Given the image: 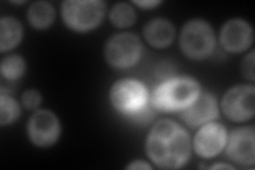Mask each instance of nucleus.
Masks as SVG:
<instances>
[{
  "mask_svg": "<svg viewBox=\"0 0 255 170\" xmlns=\"http://www.w3.org/2000/svg\"><path fill=\"white\" fill-rule=\"evenodd\" d=\"M146 151L149 159L158 168H182L190 156L189 135L175 121L159 120L147 137Z\"/></svg>",
  "mask_w": 255,
  "mask_h": 170,
  "instance_id": "obj_1",
  "label": "nucleus"
},
{
  "mask_svg": "<svg viewBox=\"0 0 255 170\" xmlns=\"http://www.w3.org/2000/svg\"><path fill=\"white\" fill-rule=\"evenodd\" d=\"M200 94V85L189 77H175L159 84L152 94L153 107L162 112L182 111Z\"/></svg>",
  "mask_w": 255,
  "mask_h": 170,
  "instance_id": "obj_2",
  "label": "nucleus"
},
{
  "mask_svg": "<svg viewBox=\"0 0 255 170\" xmlns=\"http://www.w3.org/2000/svg\"><path fill=\"white\" fill-rule=\"evenodd\" d=\"M106 3L99 0L74 1L62 3V17L65 25L77 32L90 31L99 26L105 17Z\"/></svg>",
  "mask_w": 255,
  "mask_h": 170,
  "instance_id": "obj_3",
  "label": "nucleus"
},
{
  "mask_svg": "<svg viewBox=\"0 0 255 170\" xmlns=\"http://www.w3.org/2000/svg\"><path fill=\"white\" fill-rule=\"evenodd\" d=\"M181 49L191 60L210 56L215 47V34L209 22L193 19L185 23L180 36Z\"/></svg>",
  "mask_w": 255,
  "mask_h": 170,
  "instance_id": "obj_4",
  "label": "nucleus"
},
{
  "mask_svg": "<svg viewBox=\"0 0 255 170\" xmlns=\"http://www.w3.org/2000/svg\"><path fill=\"white\" fill-rule=\"evenodd\" d=\"M110 100L118 112L134 116L145 110L148 92L146 86L137 80L122 79L112 86Z\"/></svg>",
  "mask_w": 255,
  "mask_h": 170,
  "instance_id": "obj_5",
  "label": "nucleus"
},
{
  "mask_svg": "<svg viewBox=\"0 0 255 170\" xmlns=\"http://www.w3.org/2000/svg\"><path fill=\"white\" fill-rule=\"evenodd\" d=\"M106 59L115 68H129L137 63L141 55V42L133 33H119L112 36L106 45Z\"/></svg>",
  "mask_w": 255,
  "mask_h": 170,
  "instance_id": "obj_6",
  "label": "nucleus"
},
{
  "mask_svg": "<svg viewBox=\"0 0 255 170\" xmlns=\"http://www.w3.org/2000/svg\"><path fill=\"white\" fill-rule=\"evenodd\" d=\"M255 87L253 85L234 86L225 94L221 107L225 115L233 121L249 120L254 116Z\"/></svg>",
  "mask_w": 255,
  "mask_h": 170,
  "instance_id": "obj_7",
  "label": "nucleus"
},
{
  "mask_svg": "<svg viewBox=\"0 0 255 170\" xmlns=\"http://www.w3.org/2000/svg\"><path fill=\"white\" fill-rule=\"evenodd\" d=\"M61 126L58 117L48 110L36 111L28 123V135L37 147H50L58 141Z\"/></svg>",
  "mask_w": 255,
  "mask_h": 170,
  "instance_id": "obj_8",
  "label": "nucleus"
},
{
  "mask_svg": "<svg viewBox=\"0 0 255 170\" xmlns=\"http://www.w3.org/2000/svg\"><path fill=\"white\" fill-rule=\"evenodd\" d=\"M255 129L253 126L233 130L226 145L227 157L242 166H253L255 163Z\"/></svg>",
  "mask_w": 255,
  "mask_h": 170,
  "instance_id": "obj_9",
  "label": "nucleus"
},
{
  "mask_svg": "<svg viewBox=\"0 0 255 170\" xmlns=\"http://www.w3.org/2000/svg\"><path fill=\"white\" fill-rule=\"evenodd\" d=\"M228 133L219 123H207L197 132L194 139V149L199 157L212 159L218 156L226 147Z\"/></svg>",
  "mask_w": 255,
  "mask_h": 170,
  "instance_id": "obj_10",
  "label": "nucleus"
},
{
  "mask_svg": "<svg viewBox=\"0 0 255 170\" xmlns=\"http://www.w3.org/2000/svg\"><path fill=\"white\" fill-rule=\"evenodd\" d=\"M252 42V28L243 19H231L227 21L220 31L221 46L229 52H243L248 49Z\"/></svg>",
  "mask_w": 255,
  "mask_h": 170,
  "instance_id": "obj_11",
  "label": "nucleus"
},
{
  "mask_svg": "<svg viewBox=\"0 0 255 170\" xmlns=\"http://www.w3.org/2000/svg\"><path fill=\"white\" fill-rule=\"evenodd\" d=\"M180 115L183 121L191 128L211 123L218 116L217 100L212 94L200 92L188 107L181 111Z\"/></svg>",
  "mask_w": 255,
  "mask_h": 170,
  "instance_id": "obj_12",
  "label": "nucleus"
},
{
  "mask_svg": "<svg viewBox=\"0 0 255 170\" xmlns=\"http://www.w3.org/2000/svg\"><path fill=\"white\" fill-rule=\"evenodd\" d=\"M175 30L172 23L164 18L150 20L143 28V35L147 42L155 48L169 46L174 38Z\"/></svg>",
  "mask_w": 255,
  "mask_h": 170,
  "instance_id": "obj_13",
  "label": "nucleus"
},
{
  "mask_svg": "<svg viewBox=\"0 0 255 170\" xmlns=\"http://www.w3.org/2000/svg\"><path fill=\"white\" fill-rule=\"evenodd\" d=\"M22 37L20 22L14 17L0 19V49L2 52L17 46Z\"/></svg>",
  "mask_w": 255,
  "mask_h": 170,
  "instance_id": "obj_14",
  "label": "nucleus"
},
{
  "mask_svg": "<svg viewBox=\"0 0 255 170\" xmlns=\"http://www.w3.org/2000/svg\"><path fill=\"white\" fill-rule=\"evenodd\" d=\"M55 17L53 6L47 1H37L32 3L28 10V19L32 27L36 29H46L52 25Z\"/></svg>",
  "mask_w": 255,
  "mask_h": 170,
  "instance_id": "obj_15",
  "label": "nucleus"
},
{
  "mask_svg": "<svg viewBox=\"0 0 255 170\" xmlns=\"http://www.w3.org/2000/svg\"><path fill=\"white\" fill-rule=\"evenodd\" d=\"M110 19L112 23L118 28L131 27L136 20V13L130 4L126 2L116 3L112 7Z\"/></svg>",
  "mask_w": 255,
  "mask_h": 170,
  "instance_id": "obj_16",
  "label": "nucleus"
},
{
  "mask_svg": "<svg viewBox=\"0 0 255 170\" xmlns=\"http://www.w3.org/2000/svg\"><path fill=\"white\" fill-rule=\"evenodd\" d=\"M26 70V63L21 56L17 54H12L6 56L1 61L0 71L1 75L7 80H17L19 79Z\"/></svg>",
  "mask_w": 255,
  "mask_h": 170,
  "instance_id": "obj_17",
  "label": "nucleus"
},
{
  "mask_svg": "<svg viewBox=\"0 0 255 170\" xmlns=\"http://www.w3.org/2000/svg\"><path fill=\"white\" fill-rule=\"evenodd\" d=\"M20 109L18 103L10 95L1 92L0 95V124L10 125L18 118Z\"/></svg>",
  "mask_w": 255,
  "mask_h": 170,
  "instance_id": "obj_18",
  "label": "nucleus"
},
{
  "mask_svg": "<svg viewBox=\"0 0 255 170\" xmlns=\"http://www.w3.org/2000/svg\"><path fill=\"white\" fill-rule=\"evenodd\" d=\"M22 104L28 110H35L42 101V96L35 90H29L22 95Z\"/></svg>",
  "mask_w": 255,
  "mask_h": 170,
  "instance_id": "obj_19",
  "label": "nucleus"
},
{
  "mask_svg": "<svg viewBox=\"0 0 255 170\" xmlns=\"http://www.w3.org/2000/svg\"><path fill=\"white\" fill-rule=\"evenodd\" d=\"M242 70L247 79L254 81V51H251L245 58L242 65Z\"/></svg>",
  "mask_w": 255,
  "mask_h": 170,
  "instance_id": "obj_20",
  "label": "nucleus"
},
{
  "mask_svg": "<svg viewBox=\"0 0 255 170\" xmlns=\"http://www.w3.org/2000/svg\"><path fill=\"white\" fill-rule=\"evenodd\" d=\"M134 3L142 7V9H151L161 3V1H156V0H145V1H134Z\"/></svg>",
  "mask_w": 255,
  "mask_h": 170,
  "instance_id": "obj_21",
  "label": "nucleus"
},
{
  "mask_svg": "<svg viewBox=\"0 0 255 170\" xmlns=\"http://www.w3.org/2000/svg\"><path fill=\"white\" fill-rule=\"evenodd\" d=\"M127 169H151V166L142 161H135L130 165H128Z\"/></svg>",
  "mask_w": 255,
  "mask_h": 170,
  "instance_id": "obj_22",
  "label": "nucleus"
},
{
  "mask_svg": "<svg viewBox=\"0 0 255 170\" xmlns=\"http://www.w3.org/2000/svg\"><path fill=\"white\" fill-rule=\"evenodd\" d=\"M211 169H234L231 165H226V164H217L211 167Z\"/></svg>",
  "mask_w": 255,
  "mask_h": 170,
  "instance_id": "obj_23",
  "label": "nucleus"
}]
</instances>
